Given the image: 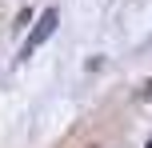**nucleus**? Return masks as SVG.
<instances>
[{
  "label": "nucleus",
  "mask_w": 152,
  "mask_h": 148,
  "mask_svg": "<svg viewBox=\"0 0 152 148\" xmlns=\"http://www.w3.org/2000/svg\"><path fill=\"white\" fill-rule=\"evenodd\" d=\"M56 20H60V12H56V8H44V12H40L36 28H32V32H28V40H24V56H32V52H36V48L56 32Z\"/></svg>",
  "instance_id": "nucleus-1"
},
{
  "label": "nucleus",
  "mask_w": 152,
  "mask_h": 148,
  "mask_svg": "<svg viewBox=\"0 0 152 148\" xmlns=\"http://www.w3.org/2000/svg\"><path fill=\"white\" fill-rule=\"evenodd\" d=\"M148 148H152V140H148Z\"/></svg>",
  "instance_id": "nucleus-2"
}]
</instances>
